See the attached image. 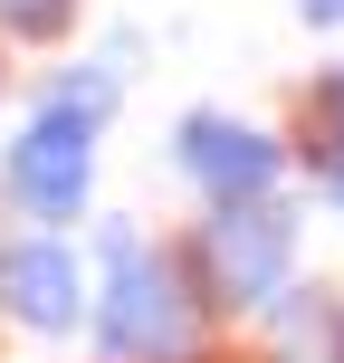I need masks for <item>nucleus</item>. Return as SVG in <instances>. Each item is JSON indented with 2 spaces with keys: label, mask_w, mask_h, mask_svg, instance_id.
I'll use <instances>...</instances> for the list:
<instances>
[{
  "label": "nucleus",
  "mask_w": 344,
  "mask_h": 363,
  "mask_svg": "<svg viewBox=\"0 0 344 363\" xmlns=\"http://www.w3.org/2000/svg\"><path fill=\"white\" fill-rule=\"evenodd\" d=\"M57 10H67V0H0L10 29H57Z\"/></svg>",
  "instance_id": "423d86ee"
},
{
  "label": "nucleus",
  "mask_w": 344,
  "mask_h": 363,
  "mask_svg": "<svg viewBox=\"0 0 344 363\" xmlns=\"http://www.w3.org/2000/svg\"><path fill=\"white\" fill-rule=\"evenodd\" d=\"M192 335V287L163 249L134 239V220H106V287H96V345L115 363H163Z\"/></svg>",
  "instance_id": "f03ea898"
},
{
  "label": "nucleus",
  "mask_w": 344,
  "mask_h": 363,
  "mask_svg": "<svg viewBox=\"0 0 344 363\" xmlns=\"http://www.w3.org/2000/svg\"><path fill=\"white\" fill-rule=\"evenodd\" d=\"M201 258H211V287L230 296V306H268V296L287 287L296 230L268 201H230V211H211V230H201Z\"/></svg>",
  "instance_id": "7ed1b4c3"
},
{
  "label": "nucleus",
  "mask_w": 344,
  "mask_h": 363,
  "mask_svg": "<svg viewBox=\"0 0 344 363\" xmlns=\"http://www.w3.org/2000/svg\"><path fill=\"white\" fill-rule=\"evenodd\" d=\"M0 315L29 335H67L77 315H96L87 296V268L57 230H29V239H0Z\"/></svg>",
  "instance_id": "20e7f679"
},
{
  "label": "nucleus",
  "mask_w": 344,
  "mask_h": 363,
  "mask_svg": "<svg viewBox=\"0 0 344 363\" xmlns=\"http://www.w3.org/2000/svg\"><path fill=\"white\" fill-rule=\"evenodd\" d=\"M326 125H335V144H326V172H335L344 163V67L326 77Z\"/></svg>",
  "instance_id": "0eeeda50"
},
{
  "label": "nucleus",
  "mask_w": 344,
  "mask_h": 363,
  "mask_svg": "<svg viewBox=\"0 0 344 363\" xmlns=\"http://www.w3.org/2000/svg\"><path fill=\"white\" fill-rule=\"evenodd\" d=\"M106 115H115V77L106 67H67L29 106V125L10 134L0 191H10L38 230H57V220L87 211V191H96V125H106Z\"/></svg>",
  "instance_id": "f257e3e1"
},
{
  "label": "nucleus",
  "mask_w": 344,
  "mask_h": 363,
  "mask_svg": "<svg viewBox=\"0 0 344 363\" xmlns=\"http://www.w3.org/2000/svg\"><path fill=\"white\" fill-rule=\"evenodd\" d=\"M326 191H335V211H344V163H335V172H326Z\"/></svg>",
  "instance_id": "1a4fd4ad"
},
{
  "label": "nucleus",
  "mask_w": 344,
  "mask_h": 363,
  "mask_svg": "<svg viewBox=\"0 0 344 363\" xmlns=\"http://www.w3.org/2000/svg\"><path fill=\"white\" fill-rule=\"evenodd\" d=\"M172 153L201 191L230 211V201H268L277 191V144L258 125H230V115H182L172 125Z\"/></svg>",
  "instance_id": "39448f33"
},
{
  "label": "nucleus",
  "mask_w": 344,
  "mask_h": 363,
  "mask_svg": "<svg viewBox=\"0 0 344 363\" xmlns=\"http://www.w3.org/2000/svg\"><path fill=\"white\" fill-rule=\"evenodd\" d=\"M296 10H306V19H344V0H296Z\"/></svg>",
  "instance_id": "6e6552de"
}]
</instances>
